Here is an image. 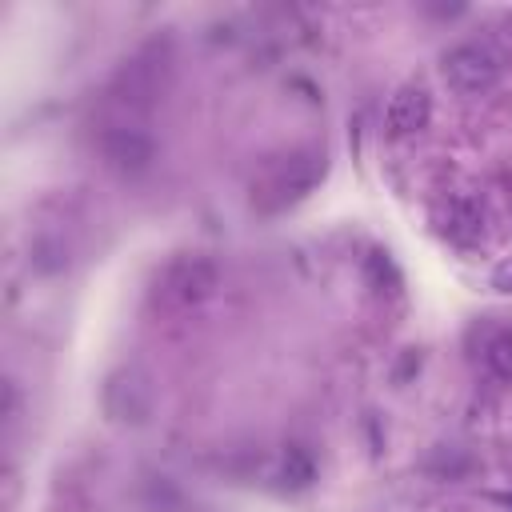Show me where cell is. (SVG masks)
Here are the masks:
<instances>
[{"mask_svg": "<svg viewBox=\"0 0 512 512\" xmlns=\"http://www.w3.org/2000/svg\"><path fill=\"white\" fill-rule=\"evenodd\" d=\"M100 408H104V416L112 424H124V428L148 424V416L156 408V384H152V376L144 368H136V364L116 368L104 380V388H100Z\"/></svg>", "mask_w": 512, "mask_h": 512, "instance_id": "4", "label": "cell"}, {"mask_svg": "<svg viewBox=\"0 0 512 512\" xmlns=\"http://www.w3.org/2000/svg\"><path fill=\"white\" fill-rule=\"evenodd\" d=\"M168 72H172V56H168V44H160V40H152L136 56H128L116 68L112 84H108L112 108L128 112L120 120H132V112H148L160 100V92L168 84Z\"/></svg>", "mask_w": 512, "mask_h": 512, "instance_id": "2", "label": "cell"}, {"mask_svg": "<svg viewBox=\"0 0 512 512\" xmlns=\"http://www.w3.org/2000/svg\"><path fill=\"white\" fill-rule=\"evenodd\" d=\"M96 152H100V160L112 168V172H120V176H140V172H148L152 164H156V140H152V132L144 128V124H136V120H108V124H100V132H96Z\"/></svg>", "mask_w": 512, "mask_h": 512, "instance_id": "5", "label": "cell"}, {"mask_svg": "<svg viewBox=\"0 0 512 512\" xmlns=\"http://www.w3.org/2000/svg\"><path fill=\"white\" fill-rule=\"evenodd\" d=\"M4 420H8V424L16 420V384H12V380L4 384Z\"/></svg>", "mask_w": 512, "mask_h": 512, "instance_id": "15", "label": "cell"}, {"mask_svg": "<svg viewBox=\"0 0 512 512\" xmlns=\"http://www.w3.org/2000/svg\"><path fill=\"white\" fill-rule=\"evenodd\" d=\"M488 368L500 380H512V328H504L488 340Z\"/></svg>", "mask_w": 512, "mask_h": 512, "instance_id": "12", "label": "cell"}, {"mask_svg": "<svg viewBox=\"0 0 512 512\" xmlns=\"http://www.w3.org/2000/svg\"><path fill=\"white\" fill-rule=\"evenodd\" d=\"M324 176H328L324 148H292L272 164H264V172L248 188V204L256 216H280L300 200H308Z\"/></svg>", "mask_w": 512, "mask_h": 512, "instance_id": "1", "label": "cell"}, {"mask_svg": "<svg viewBox=\"0 0 512 512\" xmlns=\"http://www.w3.org/2000/svg\"><path fill=\"white\" fill-rule=\"evenodd\" d=\"M280 476H284V484L288 488H308L312 484V476H316V464H312V456L304 452V448H284V468H280Z\"/></svg>", "mask_w": 512, "mask_h": 512, "instance_id": "10", "label": "cell"}, {"mask_svg": "<svg viewBox=\"0 0 512 512\" xmlns=\"http://www.w3.org/2000/svg\"><path fill=\"white\" fill-rule=\"evenodd\" d=\"M436 228H440L444 240H452V244H460V248L476 244V240L484 236V208H480V200H472V196H452L448 204H440Z\"/></svg>", "mask_w": 512, "mask_h": 512, "instance_id": "7", "label": "cell"}, {"mask_svg": "<svg viewBox=\"0 0 512 512\" xmlns=\"http://www.w3.org/2000/svg\"><path fill=\"white\" fill-rule=\"evenodd\" d=\"M428 468L436 472V476H464L468 468H472V456H464V448H436V456L428 460Z\"/></svg>", "mask_w": 512, "mask_h": 512, "instance_id": "13", "label": "cell"}, {"mask_svg": "<svg viewBox=\"0 0 512 512\" xmlns=\"http://www.w3.org/2000/svg\"><path fill=\"white\" fill-rule=\"evenodd\" d=\"M492 288H496V292H512V256L492 268Z\"/></svg>", "mask_w": 512, "mask_h": 512, "instance_id": "14", "label": "cell"}, {"mask_svg": "<svg viewBox=\"0 0 512 512\" xmlns=\"http://www.w3.org/2000/svg\"><path fill=\"white\" fill-rule=\"evenodd\" d=\"M364 272H368V284H372L376 292H396V288H400V272H396V264L388 260V252H368Z\"/></svg>", "mask_w": 512, "mask_h": 512, "instance_id": "11", "label": "cell"}, {"mask_svg": "<svg viewBox=\"0 0 512 512\" xmlns=\"http://www.w3.org/2000/svg\"><path fill=\"white\" fill-rule=\"evenodd\" d=\"M428 116H432V96L420 84H404V88L392 92V100H388V128L396 136L420 132L428 124Z\"/></svg>", "mask_w": 512, "mask_h": 512, "instance_id": "8", "label": "cell"}, {"mask_svg": "<svg viewBox=\"0 0 512 512\" xmlns=\"http://www.w3.org/2000/svg\"><path fill=\"white\" fill-rule=\"evenodd\" d=\"M440 76L456 96H484L500 84V60L484 44H456L444 52Z\"/></svg>", "mask_w": 512, "mask_h": 512, "instance_id": "6", "label": "cell"}, {"mask_svg": "<svg viewBox=\"0 0 512 512\" xmlns=\"http://www.w3.org/2000/svg\"><path fill=\"white\" fill-rule=\"evenodd\" d=\"M32 268H36V272H44V276L64 272V268H68V248H64V240L40 236V240L32 244Z\"/></svg>", "mask_w": 512, "mask_h": 512, "instance_id": "9", "label": "cell"}, {"mask_svg": "<svg viewBox=\"0 0 512 512\" xmlns=\"http://www.w3.org/2000/svg\"><path fill=\"white\" fill-rule=\"evenodd\" d=\"M220 284V264L204 252H180L156 272V300L164 308H196Z\"/></svg>", "mask_w": 512, "mask_h": 512, "instance_id": "3", "label": "cell"}]
</instances>
